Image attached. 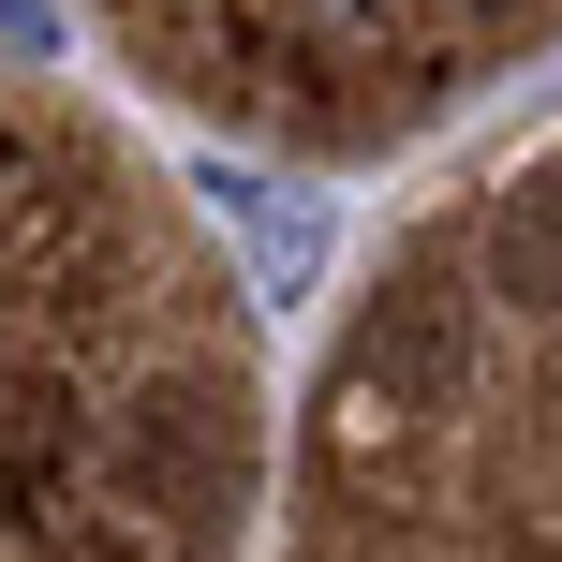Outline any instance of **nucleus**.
<instances>
[{"mask_svg":"<svg viewBox=\"0 0 562 562\" xmlns=\"http://www.w3.org/2000/svg\"><path fill=\"white\" fill-rule=\"evenodd\" d=\"M119 474H134V504L164 533H223L237 488H252V429H237L223 385H148L134 429H119Z\"/></svg>","mask_w":562,"mask_h":562,"instance_id":"obj_1","label":"nucleus"},{"mask_svg":"<svg viewBox=\"0 0 562 562\" xmlns=\"http://www.w3.org/2000/svg\"><path fill=\"white\" fill-rule=\"evenodd\" d=\"M356 370L385 400H445L459 370H474V296H459V267H385L356 311Z\"/></svg>","mask_w":562,"mask_h":562,"instance_id":"obj_2","label":"nucleus"},{"mask_svg":"<svg viewBox=\"0 0 562 562\" xmlns=\"http://www.w3.org/2000/svg\"><path fill=\"white\" fill-rule=\"evenodd\" d=\"M474 281H488L504 311H562V164L518 178V193H488V223H474Z\"/></svg>","mask_w":562,"mask_h":562,"instance_id":"obj_3","label":"nucleus"},{"mask_svg":"<svg viewBox=\"0 0 562 562\" xmlns=\"http://www.w3.org/2000/svg\"><path fill=\"white\" fill-rule=\"evenodd\" d=\"M75 445H89V429H75V370H59V356H15V533L75 488Z\"/></svg>","mask_w":562,"mask_h":562,"instance_id":"obj_4","label":"nucleus"},{"mask_svg":"<svg viewBox=\"0 0 562 562\" xmlns=\"http://www.w3.org/2000/svg\"><path fill=\"white\" fill-rule=\"evenodd\" d=\"M326 459H340V474H370V459H400V400L370 385V370H340V385H326Z\"/></svg>","mask_w":562,"mask_h":562,"instance_id":"obj_5","label":"nucleus"}]
</instances>
